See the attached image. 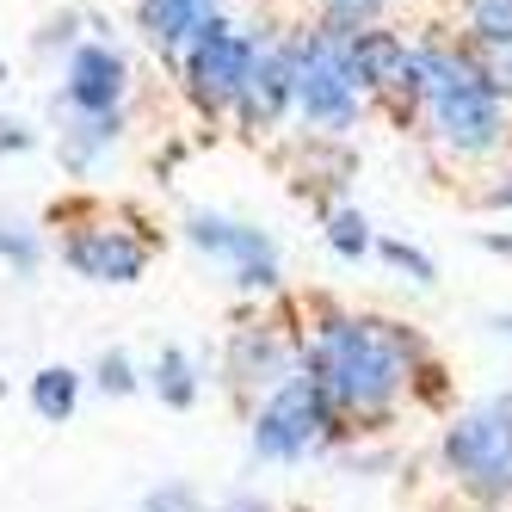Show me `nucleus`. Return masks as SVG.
Returning <instances> with one entry per match:
<instances>
[{"mask_svg":"<svg viewBox=\"0 0 512 512\" xmlns=\"http://www.w3.org/2000/svg\"><path fill=\"white\" fill-rule=\"evenodd\" d=\"M408 364H414V334H401L395 321H327L309 346V377L334 408L352 414H377L408 383Z\"/></svg>","mask_w":512,"mask_h":512,"instance_id":"obj_1","label":"nucleus"},{"mask_svg":"<svg viewBox=\"0 0 512 512\" xmlns=\"http://www.w3.org/2000/svg\"><path fill=\"white\" fill-rule=\"evenodd\" d=\"M414 75H420L426 105H432L438 136H445L457 155H488L494 142L506 136L500 93L488 87V75H482V62H475V56L445 50V44H420L414 50Z\"/></svg>","mask_w":512,"mask_h":512,"instance_id":"obj_2","label":"nucleus"},{"mask_svg":"<svg viewBox=\"0 0 512 512\" xmlns=\"http://www.w3.org/2000/svg\"><path fill=\"white\" fill-rule=\"evenodd\" d=\"M358 75H352V56H346V38L334 31H309L297 38V105L303 118L321 124V130H346L358 118Z\"/></svg>","mask_w":512,"mask_h":512,"instance_id":"obj_3","label":"nucleus"},{"mask_svg":"<svg viewBox=\"0 0 512 512\" xmlns=\"http://www.w3.org/2000/svg\"><path fill=\"white\" fill-rule=\"evenodd\" d=\"M327 426H334V401L321 395V383L315 377H290L260 408V420H253V451L278 457V463H297L327 438Z\"/></svg>","mask_w":512,"mask_h":512,"instance_id":"obj_4","label":"nucleus"},{"mask_svg":"<svg viewBox=\"0 0 512 512\" xmlns=\"http://www.w3.org/2000/svg\"><path fill=\"white\" fill-rule=\"evenodd\" d=\"M260 44H266L260 31H235L229 19L192 38V50H186V81H192V99L204 105V112L241 105L247 75H253V62H260Z\"/></svg>","mask_w":512,"mask_h":512,"instance_id":"obj_5","label":"nucleus"},{"mask_svg":"<svg viewBox=\"0 0 512 512\" xmlns=\"http://www.w3.org/2000/svg\"><path fill=\"white\" fill-rule=\"evenodd\" d=\"M445 463L463 475L475 494H512V401H494V408L469 414L445 432Z\"/></svg>","mask_w":512,"mask_h":512,"instance_id":"obj_6","label":"nucleus"},{"mask_svg":"<svg viewBox=\"0 0 512 512\" xmlns=\"http://www.w3.org/2000/svg\"><path fill=\"white\" fill-rule=\"evenodd\" d=\"M186 235H192V247L229 260L235 284H247V290H272L278 284V247H272V235L247 229V223H229V216H192Z\"/></svg>","mask_w":512,"mask_h":512,"instance_id":"obj_7","label":"nucleus"},{"mask_svg":"<svg viewBox=\"0 0 512 512\" xmlns=\"http://www.w3.org/2000/svg\"><path fill=\"white\" fill-rule=\"evenodd\" d=\"M130 68L112 44H81L68 56V112L81 118H118V99H124Z\"/></svg>","mask_w":512,"mask_h":512,"instance_id":"obj_8","label":"nucleus"},{"mask_svg":"<svg viewBox=\"0 0 512 512\" xmlns=\"http://www.w3.org/2000/svg\"><path fill=\"white\" fill-rule=\"evenodd\" d=\"M290 99H297V44H260V62H253L247 93H241V124L272 130Z\"/></svg>","mask_w":512,"mask_h":512,"instance_id":"obj_9","label":"nucleus"},{"mask_svg":"<svg viewBox=\"0 0 512 512\" xmlns=\"http://www.w3.org/2000/svg\"><path fill=\"white\" fill-rule=\"evenodd\" d=\"M62 260L75 266L81 278H99V284H130L142 266H149V247L124 229H81L75 241L62 247Z\"/></svg>","mask_w":512,"mask_h":512,"instance_id":"obj_10","label":"nucleus"},{"mask_svg":"<svg viewBox=\"0 0 512 512\" xmlns=\"http://www.w3.org/2000/svg\"><path fill=\"white\" fill-rule=\"evenodd\" d=\"M136 19L161 56H186L198 31L223 25V0H136Z\"/></svg>","mask_w":512,"mask_h":512,"instance_id":"obj_11","label":"nucleus"},{"mask_svg":"<svg viewBox=\"0 0 512 512\" xmlns=\"http://www.w3.org/2000/svg\"><path fill=\"white\" fill-rule=\"evenodd\" d=\"M118 142V118H68V130H62V161L75 167V173H87L93 167V155L99 149H112Z\"/></svg>","mask_w":512,"mask_h":512,"instance_id":"obj_12","label":"nucleus"},{"mask_svg":"<svg viewBox=\"0 0 512 512\" xmlns=\"http://www.w3.org/2000/svg\"><path fill=\"white\" fill-rule=\"evenodd\" d=\"M75 395H81V377L62 371V364H50V371L31 377V408H38L44 420H68L75 414Z\"/></svg>","mask_w":512,"mask_h":512,"instance_id":"obj_13","label":"nucleus"},{"mask_svg":"<svg viewBox=\"0 0 512 512\" xmlns=\"http://www.w3.org/2000/svg\"><path fill=\"white\" fill-rule=\"evenodd\" d=\"M155 389H161L167 408H192V395H198L192 358H186V352H161V364H155Z\"/></svg>","mask_w":512,"mask_h":512,"instance_id":"obj_14","label":"nucleus"},{"mask_svg":"<svg viewBox=\"0 0 512 512\" xmlns=\"http://www.w3.org/2000/svg\"><path fill=\"white\" fill-rule=\"evenodd\" d=\"M377 13H383V0H321V31L358 38V31H371Z\"/></svg>","mask_w":512,"mask_h":512,"instance_id":"obj_15","label":"nucleus"},{"mask_svg":"<svg viewBox=\"0 0 512 512\" xmlns=\"http://www.w3.org/2000/svg\"><path fill=\"white\" fill-rule=\"evenodd\" d=\"M469 31L482 44H506L512 38V0H469Z\"/></svg>","mask_w":512,"mask_h":512,"instance_id":"obj_16","label":"nucleus"},{"mask_svg":"<svg viewBox=\"0 0 512 512\" xmlns=\"http://www.w3.org/2000/svg\"><path fill=\"white\" fill-rule=\"evenodd\" d=\"M235 371H241V377L266 371V383H272V377L284 371V352H278L272 340H260V334H241V340H235Z\"/></svg>","mask_w":512,"mask_h":512,"instance_id":"obj_17","label":"nucleus"},{"mask_svg":"<svg viewBox=\"0 0 512 512\" xmlns=\"http://www.w3.org/2000/svg\"><path fill=\"white\" fill-rule=\"evenodd\" d=\"M327 241H334V253L358 260V253L371 247V223H364L358 210H334V216H327Z\"/></svg>","mask_w":512,"mask_h":512,"instance_id":"obj_18","label":"nucleus"},{"mask_svg":"<svg viewBox=\"0 0 512 512\" xmlns=\"http://www.w3.org/2000/svg\"><path fill=\"white\" fill-rule=\"evenodd\" d=\"M482 75L500 99H512V38L506 44H482Z\"/></svg>","mask_w":512,"mask_h":512,"instance_id":"obj_19","label":"nucleus"},{"mask_svg":"<svg viewBox=\"0 0 512 512\" xmlns=\"http://www.w3.org/2000/svg\"><path fill=\"white\" fill-rule=\"evenodd\" d=\"M0 260H13L19 272H31L38 266V241H31L19 223H0Z\"/></svg>","mask_w":512,"mask_h":512,"instance_id":"obj_20","label":"nucleus"},{"mask_svg":"<svg viewBox=\"0 0 512 512\" xmlns=\"http://www.w3.org/2000/svg\"><path fill=\"white\" fill-rule=\"evenodd\" d=\"M383 260H389V266H401L414 284H432V260H426L420 247H408V241H383Z\"/></svg>","mask_w":512,"mask_h":512,"instance_id":"obj_21","label":"nucleus"},{"mask_svg":"<svg viewBox=\"0 0 512 512\" xmlns=\"http://www.w3.org/2000/svg\"><path fill=\"white\" fill-rule=\"evenodd\" d=\"M130 383H136V377H130V358H124V352H105V358H99V389L124 395Z\"/></svg>","mask_w":512,"mask_h":512,"instance_id":"obj_22","label":"nucleus"},{"mask_svg":"<svg viewBox=\"0 0 512 512\" xmlns=\"http://www.w3.org/2000/svg\"><path fill=\"white\" fill-rule=\"evenodd\" d=\"M149 512H198V500H192V488H161L149 500Z\"/></svg>","mask_w":512,"mask_h":512,"instance_id":"obj_23","label":"nucleus"},{"mask_svg":"<svg viewBox=\"0 0 512 512\" xmlns=\"http://www.w3.org/2000/svg\"><path fill=\"white\" fill-rule=\"evenodd\" d=\"M7 149H31V130L13 124V118H0V155H7Z\"/></svg>","mask_w":512,"mask_h":512,"instance_id":"obj_24","label":"nucleus"},{"mask_svg":"<svg viewBox=\"0 0 512 512\" xmlns=\"http://www.w3.org/2000/svg\"><path fill=\"white\" fill-rule=\"evenodd\" d=\"M494 204H506V210H512V173H500V186H494Z\"/></svg>","mask_w":512,"mask_h":512,"instance_id":"obj_25","label":"nucleus"},{"mask_svg":"<svg viewBox=\"0 0 512 512\" xmlns=\"http://www.w3.org/2000/svg\"><path fill=\"white\" fill-rule=\"evenodd\" d=\"M223 512H266V506H260V500H229Z\"/></svg>","mask_w":512,"mask_h":512,"instance_id":"obj_26","label":"nucleus"},{"mask_svg":"<svg viewBox=\"0 0 512 512\" xmlns=\"http://www.w3.org/2000/svg\"><path fill=\"white\" fill-rule=\"evenodd\" d=\"M494 334H506V340H512V315H500V321H494Z\"/></svg>","mask_w":512,"mask_h":512,"instance_id":"obj_27","label":"nucleus"}]
</instances>
